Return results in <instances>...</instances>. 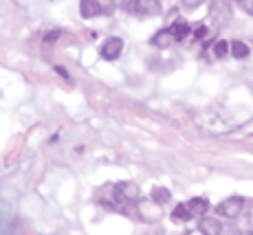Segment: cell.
Masks as SVG:
<instances>
[{
	"instance_id": "ba28073f",
	"label": "cell",
	"mask_w": 253,
	"mask_h": 235,
	"mask_svg": "<svg viewBox=\"0 0 253 235\" xmlns=\"http://www.w3.org/2000/svg\"><path fill=\"white\" fill-rule=\"evenodd\" d=\"M80 11L84 18H92V16H101V4L99 0H82L80 2Z\"/></svg>"
},
{
	"instance_id": "d6986e66",
	"label": "cell",
	"mask_w": 253,
	"mask_h": 235,
	"mask_svg": "<svg viewBox=\"0 0 253 235\" xmlns=\"http://www.w3.org/2000/svg\"><path fill=\"white\" fill-rule=\"evenodd\" d=\"M242 7H245V11L249 13V16H253V0H245V2H242Z\"/></svg>"
},
{
	"instance_id": "9a60e30c",
	"label": "cell",
	"mask_w": 253,
	"mask_h": 235,
	"mask_svg": "<svg viewBox=\"0 0 253 235\" xmlns=\"http://www.w3.org/2000/svg\"><path fill=\"white\" fill-rule=\"evenodd\" d=\"M229 51H231V44L225 42V40H218L216 44H213V53H216V57H225Z\"/></svg>"
},
{
	"instance_id": "ac0fdd59",
	"label": "cell",
	"mask_w": 253,
	"mask_h": 235,
	"mask_svg": "<svg viewBox=\"0 0 253 235\" xmlns=\"http://www.w3.org/2000/svg\"><path fill=\"white\" fill-rule=\"evenodd\" d=\"M194 36H196L198 40H201V38H205V36H207V29L201 24V27H196V29H194Z\"/></svg>"
},
{
	"instance_id": "6da1fadb",
	"label": "cell",
	"mask_w": 253,
	"mask_h": 235,
	"mask_svg": "<svg viewBox=\"0 0 253 235\" xmlns=\"http://www.w3.org/2000/svg\"><path fill=\"white\" fill-rule=\"evenodd\" d=\"M231 0H209V18L213 27H227L231 22Z\"/></svg>"
},
{
	"instance_id": "5b68a950",
	"label": "cell",
	"mask_w": 253,
	"mask_h": 235,
	"mask_svg": "<svg viewBox=\"0 0 253 235\" xmlns=\"http://www.w3.org/2000/svg\"><path fill=\"white\" fill-rule=\"evenodd\" d=\"M161 207L163 204H159V202H141L139 204V213H141V218L143 220H148V222H154V220H159L163 215V211H161Z\"/></svg>"
},
{
	"instance_id": "e0dca14e",
	"label": "cell",
	"mask_w": 253,
	"mask_h": 235,
	"mask_svg": "<svg viewBox=\"0 0 253 235\" xmlns=\"http://www.w3.org/2000/svg\"><path fill=\"white\" fill-rule=\"evenodd\" d=\"M60 36H62V31H51V33H46L44 36V42H55Z\"/></svg>"
},
{
	"instance_id": "3957f363",
	"label": "cell",
	"mask_w": 253,
	"mask_h": 235,
	"mask_svg": "<svg viewBox=\"0 0 253 235\" xmlns=\"http://www.w3.org/2000/svg\"><path fill=\"white\" fill-rule=\"evenodd\" d=\"M121 51H124V40L121 38H108L101 46V57L108 62H115L121 55Z\"/></svg>"
},
{
	"instance_id": "7c38bea8",
	"label": "cell",
	"mask_w": 253,
	"mask_h": 235,
	"mask_svg": "<svg viewBox=\"0 0 253 235\" xmlns=\"http://www.w3.org/2000/svg\"><path fill=\"white\" fill-rule=\"evenodd\" d=\"M231 55L236 57V60H247V57H249V46L240 40L231 42Z\"/></svg>"
},
{
	"instance_id": "277c9868",
	"label": "cell",
	"mask_w": 253,
	"mask_h": 235,
	"mask_svg": "<svg viewBox=\"0 0 253 235\" xmlns=\"http://www.w3.org/2000/svg\"><path fill=\"white\" fill-rule=\"evenodd\" d=\"M117 196H119V200H124V202H130V200H137L139 198V187L134 183H128V180H124V183H117Z\"/></svg>"
},
{
	"instance_id": "52a82bcc",
	"label": "cell",
	"mask_w": 253,
	"mask_h": 235,
	"mask_svg": "<svg viewBox=\"0 0 253 235\" xmlns=\"http://www.w3.org/2000/svg\"><path fill=\"white\" fill-rule=\"evenodd\" d=\"M137 13H141V16H159L161 13V4H159V0H139Z\"/></svg>"
},
{
	"instance_id": "44dd1931",
	"label": "cell",
	"mask_w": 253,
	"mask_h": 235,
	"mask_svg": "<svg viewBox=\"0 0 253 235\" xmlns=\"http://www.w3.org/2000/svg\"><path fill=\"white\" fill-rule=\"evenodd\" d=\"M231 2H240V4H242V2H245V0H231Z\"/></svg>"
},
{
	"instance_id": "8992f818",
	"label": "cell",
	"mask_w": 253,
	"mask_h": 235,
	"mask_svg": "<svg viewBox=\"0 0 253 235\" xmlns=\"http://www.w3.org/2000/svg\"><path fill=\"white\" fill-rule=\"evenodd\" d=\"M198 231L205 235H218V233H222V227L213 218H198Z\"/></svg>"
},
{
	"instance_id": "7a4b0ae2",
	"label": "cell",
	"mask_w": 253,
	"mask_h": 235,
	"mask_svg": "<svg viewBox=\"0 0 253 235\" xmlns=\"http://www.w3.org/2000/svg\"><path fill=\"white\" fill-rule=\"evenodd\" d=\"M242 198H236V196H233V198H227V200H222L220 204H218V213L222 215V218H238V215H240V211H242Z\"/></svg>"
},
{
	"instance_id": "2e32d148",
	"label": "cell",
	"mask_w": 253,
	"mask_h": 235,
	"mask_svg": "<svg viewBox=\"0 0 253 235\" xmlns=\"http://www.w3.org/2000/svg\"><path fill=\"white\" fill-rule=\"evenodd\" d=\"M203 2H205V0H183V7L185 9H198Z\"/></svg>"
},
{
	"instance_id": "ffe728a7",
	"label": "cell",
	"mask_w": 253,
	"mask_h": 235,
	"mask_svg": "<svg viewBox=\"0 0 253 235\" xmlns=\"http://www.w3.org/2000/svg\"><path fill=\"white\" fill-rule=\"evenodd\" d=\"M55 73H57V75H62V77H64V79H71V77H69V73H66V68L55 66Z\"/></svg>"
},
{
	"instance_id": "30bf717a",
	"label": "cell",
	"mask_w": 253,
	"mask_h": 235,
	"mask_svg": "<svg viewBox=\"0 0 253 235\" xmlns=\"http://www.w3.org/2000/svg\"><path fill=\"white\" fill-rule=\"evenodd\" d=\"M187 207H189V211H192L194 218H203V215L207 213V209H209V202L205 198H192L187 202Z\"/></svg>"
},
{
	"instance_id": "8fae6325",
	"label": "cell",
	"mask_w": 253,
	"mask_h": 235,
	"mask_svg": "<svg viewBox=\"0 0 253 235\" xmlns=\"http://www.w3.org/2000/svg\"><path fill=\"white\" fill-rule=\"evenodd\" d=\"M169 31L174 33L176 42H181V40H185V38L189 36V33H192V27H189V24L185 22V20H176V22L172 24V27H169Z\"/></svg>"
},
{
	"instance_id": "5bb4252c",
	"label": "cell",
	"mask_w": 253,
	"mask_h": 235,
	"mask_svg": "<svg viewBox=\"0 0 253 235\" xmlns=\"http://www.w3.org/2000/svg\"><path fill=\"white\" fill-rule=\"evenodd\" d=\"M172 218H174V220H178V222H187V220H192L194 215H192V211H189L187 202H185V204H178V207H174Z\"/></svg>"
},
{
	"instance_id": "9c48e42d",
	"label": "cell",
	"mask_w": 253,
	"mask_h": 235,
	"mask_svg": "<svg viewBox=\"0 0 253 235\" xmlns=\"http://www.w3.org/2000/svg\"><path fill=\"white\" fill-rule=\"evenodd\" d=\"M172 42H176V38H174V33L169 31V29H161V31H157V36L152 38V44L159 48H168Z\"/></svg>"
},
{
	"instance_id": "4fadbf2b",
	"label": "cell",
	"mask_w": 253,
	"mask_h": 235,
	"mask_svg": "<svg viewBox=\"0 0 253 235\" xmlns=\"http://www.w3.org/2000/svg\"><path fill=\"white\" fill-rule=\"evenodd\" d=\"M150 198L159 204H168L169 198H172V194H169V189H165V187H154L152 194H150Z\"/></svg>"
}]
</instances>
